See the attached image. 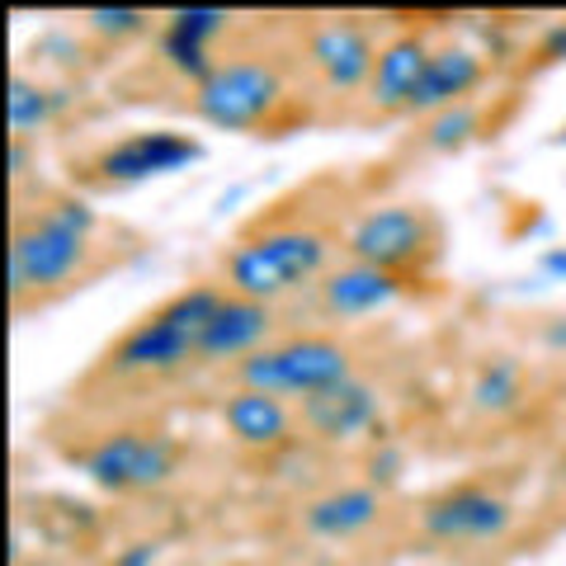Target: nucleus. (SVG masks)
I'll return each instance as SVG.
<instances>
[{
	"label": "nucleus",
	"mask_w": 566,
	"mask_h": 566,
	"mask_svg": "<svg viewBox=\"0 0 566 566\" xmlns=\"http://www.w3.org/2000/svg\"><path fill=\"white\" fill-rule=\"evenodd\" d=\"M222 289L218 283H193L180 289L175 297H166L156 312H147L142 322H133L128 331L114 340V349L104 354L109 374L118 378H166L180 374L199 359L203 331L222 307Z\"/></svg>",
	"instance_id": "f257e3e1"
},
{
	"label": "nucleus",
	"mask_w": 566,
	"mask_h": 566,
	"mask_svg": "<svg viewBox=\"0 0 566 566\" xmlns=\"http://www.w3.org/2000/svg\"><path fill=\"white\" fill-rule=\"evenodd\" d=\"M538 62H566V20L547 24L538 39Z\"/></svg>",
	"instance_id": "bb28decb"
},
{
	"label": "nucleus",
	"mask_w": 566,
	"mask_h": 566,
	"mask_svg": "<svg viewBox=\"0 0 566 566\" xmlns=\"http://www.w3.org/2000/svg\"><path fill=\"white\" fill-rule=\"evenodd\" d=\"M401 468H406V453L392 449V444H378L374 458H368V476H374V486H397L401 482Z\"/></svg>",
	"instance_id": "393cba45"
},
{
	"label": "nucleus",
	"mask_w": 566,
	"mask_h": 566,
	"mask_svg": "<svg viewBox=\"0 0 566 566\" xmlns=\"http://www.w3.org/2000/svg\"><path fill=\"white\" fill-rule=\"evenodd\" d=\"M270 331H274V307L270 303L227 293L218 316H212L208 331H203L199 364H241V359H251L255 349L270 345Z\"/></svg>",
	"instance_id": "f8f14e48"
},
{
	"label": "nucleus",
	"mask_w": 566,
	"mask_h": 566,
	"mask_svg": "<svg viewBox=\"0 0 566 566\" xmlns=\"http://www.w3.org/2000/svg\"><path fill=\"white\" fill-rule=\"evenodd\" d=\"M222 424H227V434L245 449H279V444H289L297 411L289 406V397L237 387V392L222 401Z\"/></svg>",
	"instance_id": "4468645a"
},
{
	"label": "nucleus",
	"mask_w": 566,
	"mask_h": 566,
	"mask_svg": "<svg viewBox=\"0 0 566 566\" xmlns=\"http://www.w3.org/2000/svg\"><path fill=\"white\" fill-rule=\"evenodd\" d=\"M434 241H439L434 222L424 218L416 203H382V208H368L354 218V227L345 232V251H349V260L401 274L430 255Z\"/></svg>",
	"instance_id": "0eeeda50"
},
{
	"label": "nucleus",
	"mask_w": 566,
	"mask_h": 566,
	"mask_svg": "<svg viewBox=\"0 0 566 566\" xmlns=\"http://www.w3.org/2000/svg\"><path fill=\"white\" fill-rule=\"evenodd\" d=\"M557 142H566V123H562V133H557Z\"/></svg>",
	"instance_id": "7c9ffc66"
},
{
	"label": "nucleus",
	"mask_w": 566,
	"mask_h": 566,
	"mask_svg": "<svg viewBox=\"0 0 566 566\" xmlns=\"http://www.w3.org/2000/svg\"><path fill=\"white\" fill-rule=\"evenodd\" d=\"M85 29L99 33V39H137L147 29V10H133V6H99V10H85Z\"/></svg>",
	"instance_id": "5701e85b"
},
{
	"label": "nucleus",
	"mask_w": 566,
	"mask_h": 566,
	"mask_svg": "<svg viewBox=\"0 0 566 566\" xmlns=\"http://www.w3.org/2000/svg\"><path fill=\"white\" fill-rule=\"evenodd\" d=\"M482 133V109L476 104H453V109H439L424 123V147L430 151H458Z\"/></svg>",
	"instance_id": "aec40b11"
},
{
	"label": "nucleus",
	"mask_w": 566,
	"mask_h": 566,
	"mask_svg": "<svg viewBox=\"0 0 566 566\" xmlns=\"http://www.w3.org/2000/svg\"><path fill=\"white\" fill-rule=\"evenodd\" d=\"M85 251H91V241L81 232H71L66 222H57L48 208L39 218L20 222L10 237V293H14V303H24L29 293L66 289V283L81 274Z\"/></svg>",
	"instance_id": "39448f33"
},
{
	"label": "nucleus",
	"mask_w": 566,
	"mask_h": 566,
	"mask_svg": "<svg viewBox=\"0 0 566 566\" xmlns=\"http://www.w3.org/2000/svg\"><path fill=\"white\" fill-rule=\"evenodd\" d=\"M543 270L566 279V251H562V245H557V251H543Z\"/></svg>",
	"instance_id": "c756f323"
},
{
	"label": "nucleus",
	"mask_w": 566,
	"mask_h": 566,
	"mask_svg": "<svg viewBox=\"0 0 566 566\" xmlns=\"http://www.w3.org/2000/svg\"><path fill=\"white\" fill-rule=\"evenodd\" d=\"M345 378H354V359L331 335H293V340L264 345L251 359L237 364L241 387L274 392V397H297V401L326 392V387L345 382Z\"/></svg>",
	"instance_id": "7ed1b4c3"
},
{
	"label": "nucleus",
	"mask_w": 566,
	"mask_h": 566,
	"mask_svg": "<svg viewBox=\"0 0 566 566\" xmlns=\"http://www.w3.org/2000/svg\"><path fill=\"white\" fill-rule=\"evenodd\" d=\"M10 175L14 180L29 175V142H20V137H10Z\"/></svg>",
	"instance_id": "c85d7f7f"
},
{
	"label": "nucleus",
	"mask_w": 566,
	"mask_h": 566,
	"mask_svg": "<svg viewBox=\"0 0 566 566\" xmlns=\"http://www.w3.org/2000/svg\"><path fill=\"white\" fill-rule=\"evenodd\" d=\"M331 237L316 227H274L251 241H241L227 255V289L255 303H274V297L303 289L312 279H326L331 270Z\"/></svg>",
	"instance_id": "f03ea898"
},
{
	"label": "nucleus",
	"mask_w": 566,
	"mask_h": 566,
	"mask_svg": "<svg viewBox=\"0 0 566 566\" xmlns=\"http://www.w3.org/2000/svg\"><path fill=\"white\" fill-rule=\"evenodd\" d=\"M468 401L482 416H510L524 401V368L510 354H491L476 364V374L468 382Z\"/></svg>",
	"instance_id": "a211bd4d"
},
{
	"label": "nucleus",
	"mask_w": 566,
	"mask_h": 566,
	"mask_svg": "<svg viewBox=\"0 0 566 566\" xmlns=\"http://www.w3.org/2000/svg\"><path fill=\"white\" fill-rule=\"evenodd\" d=\"M297 420H303L307 434L326 439V444H349V439L378 430V420H382V392L368 378L354 374L345 382L326 387V392L297 401Z\"/></svg>",
	"instance_id": "1a4fd4ad"
},
{
	"label": "nucleus",
	"mask_w": 566,
	"mask_h": 566,
	"mask_svg": "<svg viewBox=\"0 0 566 566\" xmlns=\"http://www.w3.org/2000/svg\"><path fill=\"white\" fill-rule=\"evenodd\" d=\"M166 29H175V33H185V39L212 48V39H222V33L232 29V14L212 10V6H189V10H175L166 20Z\"/></svg>",
	"instance_id": "4be33fe9"
},
{
	"label": "nucleus",
	"mask_w": 566,
	"mask_h": 566,
	"mask_svg": "<svg viewBox=\"0 0 566 566\" xmlns=\"http://www.w3.org/2000/svg\"><path fill=\"white\" fill-rule=\"evenodd\" d=\"M378 52L382 48L374 43V33H368L359 20H326V24H316L312 39H307V62L322 71V81L335 95L368 91Z\"/></svg>",
	"instance_id": "9d476101"
},
{
	"label": "nucleus",
	"mask_w": 566,
	"mask_h": 566,
	"mask_svg": "<svg viewBox=\"0 0 566 566\" xmlns=\"http://www.w3.org/2000/svg\"><path fill=\"white\" fill-rule=\"evenodd\" d=\"M161 553H166V547L156 543V538H137V543L123 547V553L109 566H156V562H161Z\"/></svg>",
	"instance_id": "a878e982"
},
{
	"label": "nucleus",
	"mask_w": 566,
	"mask_h": 566,
	"mask_svg": "<svg viewBox=\"0 0 566 566\" xmlns=\"http://www.w3.org/2000/svg\"><path fill=\"white\" fill-rule=\"evenodd\" d=\"M81 472L104 491H151L180 472V444L161 430H114L81 453Z\"/></svg>",
	"instance_id": "423d86ee"
},
{
	"label": "nucleus",
	"mask_w": 566,
	"mask_h": 566,
	"mask_svg": "<svg viewBox=\"0 0 566 566\" xmlns=\"http://www.w3.org/2000/svg\"><path fill=\"white\" fill-rule=\"evenodd\" d=\"M382 515V491L374 482H354V486H335L326 495L303 505V528L312 538H354L364 528H374Z\"/></svg>",
	"instance_id": "dca6fc26"
},
{
	"label": "nucleus",
	"mask_w": 566,
	"mask_h": 566,
	"mask_svg": "<svg viewBox=\"0 0 566 566\" xmlns=\"http://www.w3.org/2000/svg\"><path fill=\"white\" fill-rule=\"evenodd\" d=\"M401 293H406L401 274H387V270H378V264H364V260H345L340 270H331L322 279V307L331 316H340V322L392 307Z\"/></svg>",
	"instance_id": "ddd939ff"
},
{
	"label": "nucleus",
	"mask_w": 566,
	"mask_h": 566,
	"mask_svg": "<svg viewBox=\"0 0 566 566\" xmlns=\"http://www.w3.org/2000/svg\"><path fill=\"white\" fill-rule=\"evenodd\" d=\"M199 156H203V147L185 133H133V137L114 142V147H104L95 170L114 185H137V180H151V175L180 170L189 161H199Z\"/></svg>",
	"instance_id": "9b49d317"
},
{
	"label": "nucleus",
	"mask_w": 566,
	"mask_h": 566,
	"mask_svg": "<svg viewBox=\"0 0 566 566\" xmlns=\"http://www.w3.org/2000/svg\"><path fill=\"white\" fill-rule=\"evenodd\" d=\"M515 524V505L491 486H453L420 510V528L434 543H495Z\"/></svg>",
	"instance_id": "6e6552de"
},
{
	"label": "nucleus",
	"mask_w": 566,
	"mask_h": 566,
	"mask_svg": "<svg viewBox=\"0 0 566 566\" xmlns=\"http://www.w3.org/2000/svg\"><path fill=\"white\" fill-rule=\"evenodd\" d=\"M161 62L175 71V76H185L193 85H203L212 71H218L208 43H193V39H185V33H175V29H161Z\"/></svg>",
	"instance_id": "412c9836"
},
{
	"label": "nucleus",
	"mask_w": 566,
	"mask_h": 566,
	"mask_svg": "<svg viewBox=\"0 0 566 566\" xmlns=\"http://www.w3.org/2000/svg\"><path fill=\"white\" fill-rule=\"evenodd\" d=\"M486 76V62L476 57L472 48L463 43H449V48H434L430 66H424V81L411 99V109L420 114H439V109H453V104H468V95L482 85Z\"/></svg>",
	"instance_id": "f3484780"
},
{
	"label": "nucleus",
	"mask_w": 566,
	"mask_h": 566,
	"mask_svg": "<svg viewBox=\"0 0 566 566\" xmlns=\"http://www.w3.org/2000/svg\"><path fill=\"white\" fill-rule=\"evenodd\" d=\"M430 57H434V48L424 43L420 33H397L392 43H382L374 81H368V99H374V109H382V114L411 109V99L420 91Z\"/></svg>",
	"instance_id": "2eb2a0df"
},
{
	"label": "nucleus",
	"mask_w": 566,
	"mask_h": 566,
	"mask_svg": "<svg viewBox=\"0 0 566 566\" xmlns=\"http://www.w3.org/2000/svg\"><path fill=\"white\" fill-rule=\"evenodd\" d=\"M538 340H543V349L566 354V316H553V322H543V326H538Z\"/></svg>",
	"instance_id": "cd10ccee"
},
{
	"label": "nucleus",
	"mask_w": 566,
	"mask_h": 566,
	"mask_svg": "<svg viewBox=\"0 0 566 566\" xmlns=\"http://www.w3.org/2000/svg\"><path fill=\"white\" fill-rule=\"evenodd\" d=\"M48 212H52L57 222H66L71 232H81L85 241H91V237H95V227H99L95 208L85 203V199H71V193H62V199H52V203H48Z\"/></svg>",
	"instance_id": "b1692460"
},
{
	"label": "nucleus",
	"mask_w": 566,
	"mask_h": 566,
	"mask_svg": "<svg viewBox=\"0 0 566 566\" xmlns=\"http://www.w3.org/2000/svg\"><path fill=\"white\" fill-rule=\"evenodd\" d=\"M66 109V91H48L43 81H29L24 71L10 81V99H6V114H10V137H39L52 118Z\"/></svg>",
	"instance_id": "6ab92c4d"
},
{
	"label": "nucleus",
	"mask_w": 566,
	"mask_h": 566,
	"mask_svg": "<svg viewBox=\"0 0 566 566\" xmlns=\"http://www.w3.org/2000/svg\"><path fill=\"white\" fill-rule=\"evenodd\" d=\"M279 99H283V76L264 57H227L203 85H193V114L227 133H245L264 123L279 109Z\"/></svg>",
	"instance_id": "20e7f679"
}]
</instances>
